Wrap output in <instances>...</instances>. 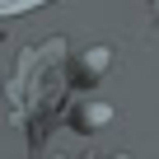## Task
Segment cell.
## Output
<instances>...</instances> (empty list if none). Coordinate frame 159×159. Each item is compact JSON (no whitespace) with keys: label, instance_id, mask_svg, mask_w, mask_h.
Segmentation results:
<instances>
[{"label":"cell","instance_id":"cell-2","mask_svg":"<svg viewBox=\"0 0 159 159\" xmlns=\"http://www.w3.org/2000/svg\"><path fill=\"white\" fill-rule=\"evenodd\" d=\"M42 5H52V0H0V19L5 14H28V10H42Z\"/></svg>","mask_w":159,"mask_h":159},{"label":"cell","instance_id":"cell-3","mask_svg":"<svg viewBox=\"0 0 159 159\" xmlns=\"http://www.w3.org/2000/svg\"><path fill=\"white\" fill-rule=\"evenodd\" d=\"M150 10H154V19H159V0H154V5H150Z\"/></svg>","mask_w":159,"mask_h":159},{"label":"cell","instance_id":"cell-1","mask_svg":"<svg viewBox=\"0 0 159 159\" xmlns=\"http://www.w3.org/2000/svg\"><path fill=\"white\" fill-rule=\"evenodd\" d=\"M61 75H66V42L61 38H47L38 47H24L19 52V66L5 84V98H10V117L19 126H33V117H42L56 94H61Z\"/></svg>","mask_w":159,"mask_h":159}]
</instances>
